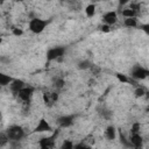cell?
<instances>
[{"label": "cell", "mask_w": 149, "mask_h": 149, "mask_svg": "<svg viewBox=\"0 0 149 149\" xmlns=\"http://www.w3.org/2000/svg\"><path fill=\"white\" fill-rule=\"evenodd\" d=\"M42 99H43V102L47 107H52L57 100H58V93L57 92H51V91H47L43 93L42 95Z\"/></svg>", "instance_id": "7"}, {"label": "cell", "mask_w": 149, "mask_h": 149, "mask_svg": "<svg viewBox=\"0 0 149 149\" xmlns=\"http://www.w3.org/2000/svg\"><path fill=\"white\" fill-rule=\"evenodd\" d=\"M14 78L9 74H6L3 72H0V86H8Z\"/></svg>", "instance_id": "14"}, {"label": "cell", "mask_w": 149, "mask_h": 149, "mask_svg": "<svg viewBox=\"0 0 149 149\" xmlns=\"http://www.w3.org/2000/svg\"><path fill=\"white\" fill-rule=\"evenodd\" d=\"M64 85H65V80H64L63 77H55L52 79V86H54V88L61 90V88L64 87Z\"/></svg>", "instance_id": "15"}, {"label": "cell", "mask_w": 149, "mask_h": 149, "mask_svg": "<svg viewBox=\"0 0 149 149\" xmlns=\"http://www.w3.org/2000/svg\"><path fill=\"white\" fill-rule=\"evenodd\" d=\"M140 128H141L140 123H139V122H134V123L132 125V127H130V134L140 133Z\"/></svg>", "instance_id": "26"}, {"label": "cell", "mask_w": 149, "mask_h": 149, "mask_svg": "<svg viewBox=\"0 0 149 149\" xmlns=\"http://www.w3.org/2000/svg\"><path fill=\"white\" fill-rule=\"evenodd\" d=\"M0 3H1V2H0Z\"/></svg>", "instance_id": "33"}, {"label": "cell", "mask_w": 149, "mask_h": 149, "mask_svg": "<svg viewBox=\"0 0 149 149\" xmlns=\"http://www.w3.org/2000/svg\"><path fill=\"white\" fill-rule=\"evenodd\" d=\"M65 51H66L65 47H62V45H57V47H52V48L48 49L47 55H45L47 62L49 63V62H52V61H56V59L62 58L64 56Z\"/></svg>", "instance_id": "3"}, {"label": "cell", "mask_w": 149, "mask_h": 149, "mask_svg": "<svg viewBox=\"0 0 149 149\" xmlns=\"http://www.w3.org/2000/svg\"><path fill=\"white\" fill-rule=\"evenodd\" d=\"M98 111H99V115H100L102 119H105V120H111L112 116H113V113H112L109 109H107L106 107H101V108H99Z\"/></svg>", "instance_id": "16"}, {"label": "cell", "mask_w": 149, "mask_h": 149, "mask_svg": "<svg viewBox=\"0 0 149 149\" xmlns=\"http://www.w3.org/2000/svg\"><path fill=\"white\" fill-rule=\"evenodd\" d=\"M123 24H125L127 28H135V27H137L139 22H137L136 17H129V19H125Z\"/></svg>", "instance_id": "19"}, {"label": "cell", "mask_w": 149, "mask_h": 149, "mask_svg": "<svg viewBox=\"0 0 149 149\" xmlns=\"http://www.w3.org/2000/svg\"><path fill=\"white\" fill-rule=\"evenodd\" d=\"M116 78H118V80L121 81V83H129V81H130V79H129L126 74H123V73H116Z\"/></svg>", "instance_id": "24"}, {"label": "cell", "mask_w": 149, "mask_h": 149, "mask_svg": "<svg viewBox=\"0 0 149 149\" xmlns=\"http://www.w3.org/2000/svg\"><path fill=\"white\" fill-rule=\"evenodd\" d=\"M34 92H35V88H34L33 86L26 85L22 90H20V91L17 92V97H19V99H20L21 101H23V102H29L30 99H31L33 95H34Z\"/></svg>", "instance_id": "6"}, {"label": "cell", "mask_w": 149, "mask_h": 149, "mask_svg": "<svg viewBox=\"0 0 149 149\" xmlns=\"http://www.w3.org/2000/svg\"><path fill=\"white\" fill-rule=\"evenodd\" d=\"M74 119H76V116H74L73 114L62 115V116H59V118L57 119V123H58V126H59L61 128H68V127H70V126L73 125Z\"/></svg>", "instance_id": "9"}, {"label": "cell", "mask_w": 149, "mask_h": 149, "mask_svg": "<svg viewBox=\"0 0 149 149\" xmlns=\"http://www.w3.org/2000/svg\"><path fill=\"white\" fill-rule=\"evenodd\" d=\"M6 134L9 139V141H21L26 135L24 129L21 126H17V125L9 126L6 130Z\"/></svg>", "instance_id": "1"}, {"label": "cell", "mask_w": 149, "mask_h": 149, "mask_svg": "<svg viewBox=\"0 0 149 149\" xmlns=\"http://www.w3.org/2000/svg\"><path fill=\"white\" fill-rule=\"evenodd\" d=\"M119 139H120L121 144H123L125 147H132V144H130L129 140L125 136V134H123V133H121V130H120V133H119Z\"/></svg>", "instance_id": "22"}, {"label": "cell", "mask_w": 149, "mask_h": 149, "mask_svg": "<svg viewBox=\"0 0 149 149\" xmlns=\"http://www.w3.org/2000/svg\"><path fill=\"white\" fill-rule=\"evenodd\" d=\"M85 14L87 17H93L95 15V5L94 3H90L85 7Z\"/></svg>", "instance_id": "17"}, {"label": "cell", "mask_w": 149, "mask_h": 149, "mask_svg": "<svg viewBox=\"0 0 149 149\" xmlns=\"http://www.w3.org/2000/svg\"><path fill=\"white\" fill-rule=\"evenodd\" d=\"M9 149H22L21 141H9Z\"/></svg>", "instance_id": "23"}, {"label": "cell", "mask_w": 149, "mask_h": 149, "mask_svg": "<svg viewBox=\"0 0 149 149\" xmlns=\"http://www.w3.org/2000/svg\"><path fill=\"white\" fill-rule=\"evenodd\" d=\"M90 70L93 72V74H98V73L100 72V68H99V66H97V65H94V64H92V65H91Z\"/></svg>", "instance_id": "29"}, {"label": "cell", "mask_w": 149, "mask_h": 149, "mask_svg": "<svg viewBox=\"0 0 149 149\" xmlns=\"http://www.w3.org/2000/svg\"><path fill=\"white\" fill-rule=\"evenodd\" d=\"M48 23H49V21L43 20V19H41V17H33V19L29 21L28 27H29V30H30L31 33H34V34H41V33L47 28Z\"/></svg>", "instance_id": "2"}, {"label": "cell", "mask_w": 149, "mask_h": 149, "mask_svg": "<svg viewBox=\"0 0 149 149\" xmlns=\"http://www.w3.org/2000/svg\"><path fill=\"white\" fill-rule=\"evenodd\" d=\"M73 149H93V148L90 147V146H86L84 143H76L73 146Z\"/></svg>", "instance_id": "27"}, {"label": "cell", "mask_w": 149, "mask_h": 149, "mask_svg": "<svg viewBox=\"0 0 149 149\" xmlns=\"http://www.w3.org/2000/svg\"><path fill=\"white\" fill-rule=\"evenodd\" d=\"M130 76H132V78H134L136 80H143V79H146L149 76V71L146 68L136 64V65L133 66L132 72H130Z\"/></svg>", "instance_id": "5"}, {"label": "cell", "mask_w": 149, "mask_h": 149, "mask_svg": "<svg viewBox=\"0 0 149 149\" xmlns=\"http://www.w3.org/2000/svg\"><path fill=\"white\" fill-rule=\"evenodd\" d=\"M129 142L132 144L133 148L135 149H141L142 148V144H143V137L140 133H134V134H130L129 136Z\"/></svg>", "instance_id": "11"}, {"label": "cell", "mask_w": 149, "mask_h": 149, "mask_svg": "<svg viewBox=\"0 0 149 149\" xmlns=\"http://www.w3.org/2000/svg\"><path fill=\"white\" fill-rule=\"evenodd\" d=\"M58 135V130L54 132L50 136H45L38 140V146L40 149H54L55 143H56V139Z\"/></svg>", "instance_id": "4"}, {"label": "cell", "mask_w": 149, "mask_h": 149, "mask_svg": "<svg viewBox=\"0 0 149 149\" xmlns=\"http://www.w3.org/2000/svg\"><path fill=\"white\" fill-rule=\"evenodd\" d=\"M146 93H147V92H146V90H144L143 87H137V88L134 91V94H135L136 98H141V97H143Z\"/></svg>", "instance_id": "25"}, {"label": "cell", "mask_w": 149, "mask_h": 149, "mask_svg": "<svg viewBox=\"0 0 149 149\" xmlns=\"http://www.w3.org/2000/svg\"><path fill=\"white\" fill-rule=\"evenodd\" d=\"M12 33H13V35H15V36H21V35L23 34V30L20 29V28H13Z\"/></svg>", "instance_id": "28"}, {"label": "cell", "mask_w": 149, "mask_h": 149, "mask_svg": "<svg viewBox=\"0 0 149 149\" xmlns=\"http://www.w3.org/2000/svg\"><path fill=\"white\" fill-rule=\"evenodd\" d=\"M1 87H2V86H0V90H1Z\"/></svg>", "instance_id": "32"}, {"label": "cell", "mask_w": 149, "mask_h": 149, "mask_svg": "<svg viewBox=\"0 0 149 149\" xmlns=\"http://www.w3.org/2000/svg\"><path fill=\"white\" fill-rule=\"evenodd\" d=\"M9 62H10L9 57H7V56H5V55L0 56V63H2V64H8Z\"/></svg>", "instance_id": "30"}, {"label": "cell", "mask_w": 149, "mask_h": 149, "mask_svg": "<svg viewBox=\"0 0 149 149\" xmlns=\"http://www.w3.org/2000/svg\"><path fill=\"white\" fill-rule=\"evenodd\" d=\"M50 133L52 132V127L50 126V123L47 121L45 118H41L36 125V127L34 128V133Z\"/></svg>", "instance_id": "8"}, {"label": "cell", "mask_w": 149, "mask_h": 149, "mask_svg": "<svg viewBox=\"0 0 149 149\" xmlns=\"http://www.w3.org/2000/svg\"><path fill=\"white\" fill-rule=\"evenodd\" d=\"M9 143V139L6 134V132H0V148H3Z\"/></svg>", "instance_id": "21"}, {"label": "cell", "mask_w": 149, "mask_h": 149, "mask_svg": "<svg viewBox=\"0 0 149 149\" xmlns=\"http://www.w3.org/2000/svg\"><path fill=\"white\" fill-rule=\"evenodd\" d=\"M92 63L88 61V59H84V61H80L78 64H77V68L79 70H88L91 68Z\"/></svg>", "instance_id": "20"}, {"label": "cell", "mask_w": 149, "mask_h": 149, "mask_svg": "<svg viewBox=\"0 0 149 149\" xmlns=\"http://www.w3.org/2000/svg\"><path fill=\"white\" fill-rule=\"evenodd\" d=\"M105 136L108 141H113L116 137V128L113 125H109L105 130Z\"/></svg>", "instance_id": "13"}, {"label": "cell", "mask_w": 149, "mask_h": 149, "mask_svg": "<svg viewBox=\"0 0 149 149\" xmlns=\"http://www.w3.org/2000/svg\"><path fill=\"white\" fill-rule=\"evenodd\" d=\"M24 86H26V83H24L22 79H13L12 83L9 84L10 91H12L13 93H15V94H17V92H19L20 90H22Z\"/></svg>", "instance_id": "12"}, {"label": "cell", "mask_w": 149, "mask_h": 149, "mask_svg": "<svg viewBox=\"0 0 149 149\" xmlns=\"http://www.w3.org/2000/svg\"><path fill=\"white\" fill-rule=\"evenodd\" d=\"M99 28H100V30H101V31H104V33H108V31L111 30L109 26H107V24H102V26H100Z\"/></svg>", "instance_id": "31"}, {"label": "cell", "mask_w": 149, "mask_h": 149, "mask_svg": "<svg viewBox=\"0 0 149 149\" xmlns=\"http://www.w3.org/2000/svg\"><path fill=\"white\" fill-rule=\"evenodd\" d=\"M121 14H122V15L125 16V19H129V17H136V10L132 9L130 7H128V8H125V9H122Z\"/></svg>", "instance_id": "18"}, {"label": "cell", "mask_w": 149, "mask_h": 149, "mask_svg": "<svg viewBox=\"0 0 149 149\" xmlns=\"http://www.w3.org/2000/svg\"><path fill=\"white\" fill-rule=\"evenodd\" d=\"M118 21V14L115 10H108L106 13H104L102 15V22L104 24H107V26H113Z\"/></svg>", "instance_id": "10"}]
</instances>
